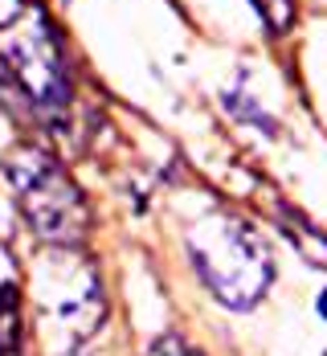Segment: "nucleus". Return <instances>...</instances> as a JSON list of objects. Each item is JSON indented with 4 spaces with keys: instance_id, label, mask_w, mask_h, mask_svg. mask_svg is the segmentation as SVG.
I'll return each instance as SVG.
<instances>
[{
    "instance_id": "3",
    "label": "nucleus",
    "mask_w": 327,
    "mask_h": 356,
    "mask_svg": "<svg viewBox=\"0 0 327 356\" xmlns=\"http://www.w3.org/2000/svg\"><path fill=\"white\" fill-rule=\"evenodd\" d=\"M4 172L17 184V201H21V213L33 225V234L49 246L70 250L78 242H86L90 234V205L82 197V188L66 177V168L37 152V147H17L8 152L4 160Z\"/></svg>"
},
{
    "instance_id": "5",
    "label": "nucleus",
    "mask_w": 327,
    "mask_h": 356,
    "mask_svg": "<svg viewBox=\"0 0 327 356\" xmlns=\"http://www.w3.org/2000/svg\"><path fill=\"white\" fill-rule=\"evenodd\" d=\"M21 340V303H17V286H0V348L12 353Z\"/></svg>"
},
{
    "instance_id": "8",
    "label": "nucleus",
    "mask_w": 327,
    "mask_h": 356,
    "mask_svg": "<svg viewBox=\"0 0 327 356\" xmlns=\"http://www.w3.org/2000/svg\"><path fill=\"white\" fill-rule=\"evenodd\" d=\"M319 316L327 320V291H319Z\"/></svg>"
},
{
    "instance_id": "4",
    "label": "nucleus",
    "mask_w": 327,
    "mask_h": 356,
    "mask_svg": "<svg viewBox=\"0 0 327 356\" xmlns=\"http://www.w3.org/2000/svg\"><path fill=\"white\" fill-rule=\"evenodd\" d=\"M278 225H283V234L291 238V246L299 250L311 266H327V234L319 225H311L299 209H283V213H278Z\"/></svg>"
},
{
    "instance_id": "7",
    "label": "nucleus",
    "mask_w": 327,
    "mask_h": 356,
    "mask_svg": "<svg viewBox=\"0 0 327 356\" xmlns=\"http://www.w3.org/2000/svg\"><path fill=\"white\" fill-rule=\"evenodd\" d=\"M147 356H201V353H196L192 344H184L181 336H172V332H168V336H160V340L147 348Z\"/></svg>"
},
{
    "instance_id": "2",
    "label": "nucleus",
    "mask_w": 327,
    "mask_h": 356,
    "mask_svg": "<svg viewBox=\"0 0 327 356\" xmlns=\"http://www.w3.org/2000/svg\"><path fill=\"white\" fill-rule=\"evenodd\" d=\"M0 70L8 86L29 103L33 115L49 119L70 107V66L53 21L41 4L21 8L0 29Z\"/></svg>"
},
{
    "instance_id": "6",
    "label": "nucleus",
    "mask_w": 327,
    "mask_h": 356,
    "mask_svg": "<svg viewBox=\"0 0 327 356\" xmlns=\"http://www.w3.org/2000/svg\"><path fill=\"white\" fill-rule=\"evenodd\" d=\"M254 8L262 13V21L274 29V33H287L294 21V4L291 0H254Z\"/></svg>"
},
{
    "instance_id": "1",
    "label": "nucleus",
    "mask_w": 327,
    "mask_h": 356,
    "mask_svg": "<svg viewBox=\"0 0 327 356\" xmlns=\"http://www.w3.org/2000/svg\"><path fill=\"white\" fill-rule=\"evenodd\" d=\"M184 246H188L192 270L201 275V283L213 291L217 303L233 312H250L274 283V258L262 242V234L233 213L201 217L188 229Z\"/></svg>"
}]
</instances>
